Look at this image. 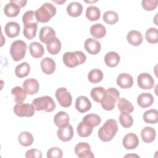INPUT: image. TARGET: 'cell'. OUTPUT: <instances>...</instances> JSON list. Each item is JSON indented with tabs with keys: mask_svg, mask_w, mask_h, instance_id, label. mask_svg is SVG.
I'll list each match as a JSON object with an SVG mask.
<instances>
[{
	"mask_svg": "<svg viewBox=\"0 0 158 158\" xmlns=\"http://www.w3.org/2000/svg\"><path fill=\"white\" fill-rule=\"evenodd\" d=\"M118 130L117 121L114 119L107 120L104 125L98 130L99 138L104 141L107 142L113 139Z\"/></svg>",
	"mask_w": 158,
	"mask_h": 158,
	"instance_id": "1",
	"label": "cell"
},
{
	"mask_svg": "<svg viewBox=\"0 0 158 158\" xmlns=\"http://www.w3.org/2000/svg\"><path fill=\"white\" fill-rule=\"evenodd\" d=\"M120 97L119 91L114 88H109L106 92L100 102L102 107L106 110H111L114 109L115 104Z\"/></svg>",
	"mask_w": 158,
	"mask_h": 158,
	"instance_id": "2",
	"label": "cell"
},
{
	"mask_svg": "<svg viewBox=\"0 0 158 158\" xmlns=\"http://www.w3.org/2000/svg\"><path fill=\"white\" fill-rule=\"evenodd\" d=\"M56 14V8L51 3L45 2L35 11V17L38 22H48Z\"/></svg>",
	"mask_w": 158,
	"mask_h": 158,
	"instance_id": "3",
	"label": "cell"
},
{
	"mask_svg": "<svg viewBox=\"0 0 158 158\" xmlns=\"http://www.w3.org/2000/svg\"><path fill=\"white\" fill-rule=\"evenodd\" d=\"M62 59L66 66L70 68H73L84 63L86 59V56L80 51L66 52L63 55Z\"/></svg>",
	"mask_w": 158,
	"mask_h": 158,
	"instance_id": "4",
	"label": "cell"
},
{
	"mask_svg": "<svg viewBox=\"0 0 158 158\" xmlns=\"http://www.w3.org/2000/svg\"><path fill=\"white\" fill-rule=\"evenodd\" d=\"M32 104L36 110H44L47 112L53 111L56 108V104L52 98L49 96L36 98L32 101Z\"/></svg>",
	"mask_w": 158,
	"mask_h": 158,
	"instance_id": "5",
	"label": "cell"
},
{
	"mask_svg": "<svg viewBox=\"0 0 158 158\" xmlns=\"http://www.w3.org/2000/svg\"><path fill=\"white\" fill-rule=\"evenodd\" d=\"M27 46L22 40H16L10 46V54L14 61L22 60L25 56Z\"/></svg>",
	"mask_w": 158,
	"mask_h": 158,
	"instance_id": "6",
	"label": "cell"
},
{
	"mask_svg": "<svg viewBox=\"0 0 158 158\" xmlns=\"http://www.w3.org/2000/svg\"><path fill=\"white\" fill-rule=\"evenodd\" d=\"M35 109L33 104L29 103H19L14 106V112L19 117H30L35 114Z\"/></svg>",
	"mask_w": 158,
	"mask_h": 158,
	"instance_id": "7",
	"label": "cell"
},
{
	"mask_svg": "<svg viewBox=\"0 0 158 158\" xmlns=\"http://www.w3.org/2000/svg\"><path fill=\"white\" fill-rule=\"evenodd\" d=\"M56 98L59 104L64 107L70 106L72 102V97L67 89L64 87L58 88L55 94Z\"/></svg>",
	"mask_w": 158,
	"mask_h": 158,
	"instance_id": "8",
	"label": "cell"
},
{
	"mask_svg": "<svg viewBox=\"0 0 158 158\" xmlns=\"http://www.w3.org/2000/svg\"><path fill=\"white\" fill-rule=\"evenodd\" d=\"M138 86L143 89H151L154 86V80L148 73H141L137 77Z\"/></svg>",
	"mask_w": 158,
	"mask_h": 158,
	"instance_id": "9",
	"label": "cell"
},
{
	"mask_svg": "<svg viewBox=\"0 0 158 158\" xmlns=\"http://www.w3.org/2000/svg\"><path fill=\"white\" fill-rule=\"evenodd\" d=\"M75 152L80 158H93L94 157L91 151L90 146L85 142L79 143L75 146Z\"/></svg>",
	"mask_w": 158,
	"mask_h": 158,
	"instance_id": "10",
	"label": "cell"
},
{
	"mask_svg": "<svg viewBox=\"0 0 158 158\" xmlns=\"http://www.w3.org/2000/svg\"><path fill=\"white\" fill-rule=\"evenodd\" d=\"M55 38L56 32L52 28L44 26L41 28L39 33V38L42 43L47 44Z\"/></svg>",
	"mask_w": 158,
	"mask_h": 158,
	"instance_id": "11",
	"label": "cell"
},
{
	"mask_svg": "<svg viewBox=\"0 0 158 158\" xmlns=\"http://www.w3.org/2000/svg\"><path fill=\"white\" fill-rule=\"evenodd\" d=\"M57 135L59 139L62 141H69L73 136V130L71 125L68 124L66 126L59 128Z\"/></svg>",
	"mask_w": 158,
	"mask_h": 158,
	"instance_id": "12",
	"label": "cell"
},
{
	"mask_svg": "<svg viewBox=\"0 0 158 158\" xmlns=\"http://www.w3.org/2000/svg\"><path fill=\"white\" fill-rule=\"evenodd\" d=\"M122 144L126 149H133L138 146L139 139L135 133H129L123 137Z\"/></svg>",
	"mask_w": 158,
	"mask_h": 158,
	"instance_id": "13",
	"label": "cell"
},
{
	"mask_svg": "<svg viewBox=\"0 0 158 158\" xmlns=\"http://www.w3.org/2000/svg\"><path fill=\"white\" fill-rule=\"evenodd\" d=\"M84 46L86 51L89 54L93 55L99 53L101 48V43L98 40L91 38H87L85 40Z\"/></svg>",
	"mask_w": 158,
	"mask_h": 158,
	"instance_id": "14",
	"label": "cell"
},
{
	"mask_svg": "<svg viewBox=\"0 0 158 158\" xmlns=\"http://www.w3.org/2000/svg\"><path fill=\"white\" fill-rule=\"evenodd\" d=\"M91 103L88 98L85 96H78L75 101V108L80 113H84L90 110Z\"/></svg>",
	"mask_w": 158,
	"mask_h": 158,
	"instance_id": "15",
	"label": "cell"
},
{
	"mask_svg": "<svg viewBox=\"0 0 158 158\" xmlns=\"http://www.w3.org/2000/svg\"><path fill=\"white\" fill-rule=\"evenodd\" d=\"M23 88L28 94L33 95L38 93L40 85L35 78H28L23 81Z\"/></svg>",
	"mask_w": 158,
	"mask_h": 158,
	"instance_id": "16",
	"label": "cell"
},
{
	"mask_svg": "<svg viewBox=\"0 0 158 158\" xmlns=\"http://www.w3.org/2000/svg\"><path fill=\"white\" fill-rule=\"evenodd\" d=\"M117 84L122 88H129L133 84V77L127 73H122L117 78Z\"/></svg>",
	"mask_w": 158,
	"mask_h": 158,
	"instance_id": "17",
	"label": "cell"
},
{
	"mask_svg": "<svg viewBox=\"0 0 158 158\" xmlns=\"http://www.w3.org/2000/svg\"><path fill=\"white\" fill-rule=\"evenodd\" d=\"M40 65L43 72L47 75L52 74L56 69V63L54 60L52 58L48 57L41 60Z\"/></svg>",
	"mask_w": 158,
	"mask_h": 158,
	"instance_id": "18",
	"label": "cell"
},
{
	"mask_svg": "<svg viewBox=\"0 0 158 158\" xmlns=\"http://www.w3.org/2000/svg\"><path fill=\"white\" fill-rule=\"evenodd\" d=\"M6 35L9 38L17 36L20 31V25L16 22H9L4 27Z\"/></svg>",
	"mask_w": 158,
	"mask_h": 158,
	"instance_id": "19",
	"label": "cell"
},
{
	"mask_svg": "<svg viewBox=\"0 0 158 158\" xmlns=\"http://www.w3.org/2000/svg\"><path fill=\"white\" fill-rule=\"evenodd\" d=\"M154 102V97L151 93H143L140 94L137 98L138 104L142 108L150 107Z\"/></svg>",
	"mask_w": 158,
	"mask_h": 158,
	"instance_id": "20",
	"label": "cell"
},
{
	"mask_svg": "<svg viewBox=\"0 0 158 158\" xmlns=\"http://www.w3.org/2000/svg\"><path fill=\"white\" fill-rule=\"evenodd\" d=\"M127 40L130 44L137 46L142 43L143 37L139 31L136 30H131L127 34Z\"/></svg>",
	"mask_w": 158,
	"mask_h": 158,
	"instance_id": "21",
	"label": "cell"
},
{
	"mask_svg": "<svg viewBox=\"0 0 158 158\" xmlns=\"http://www.w3.org/2000/svg\"><path fill=\"white\" fill-rule=\"evenodd\" d=\"M156 135L155 129L151 127H146L141 131V136L144 143H149L152 142L155 139Z\"/></svg>",
	"mask_w": 158,
	"mask_h": 158,
	"instance_id": "22",
	"label": "cell"
},
{
	"mask_svg": "<svg viewBox=\"0 0 158 158\" xmlns=\"http://www.w3.org/2000/svg\"><path fill=\"white\" fill-rule=\"evenodd\" d=\"M20 11V7L15 3L10 1V2L6 4L4 8V12L5 15L9 17H14L18 15Z\"/></svg>",
	"mask_w": 158,
	"mask_h": 158,
	"instance_id": "23",
	"label": "cell"
},
{
	"mask_svg": "<svg viewBox=\"0 0 158 158\" xmlns=\"http://www.w3.org/2000/svg\"><path fill=\"white\" fill-rule=\"evenodd\" d=\"M67 12L71 17H78L83 12V6L78 2H72L67 6Z\"/></svg>",
	"mask_w": 158,
	"mask_h": 158,
	"instance_id": "24",
	"label": "cell"
},
{
	"mask_svg": "<svg viewBox=\"0 0 158 158\" xmlns=\"http://www.w3.org/2000/svg\"><path fill=\"white\" fill-rule=\"evenodd\" d=\"M38 27V22H33L24 24L23 35L28 40H31L35 37Z\"/></svg>",
	"mask_w": 158,
	"mask_h": 158,
	"instance_id": "25",
	"label": "cell"
},
{
	"mask_svg": "<svg viewBox=\"0 0 158 158\" xmlns=\"http://www.w3.org/2000/svg\"><path fill=\"white\" fill-rule=\"evenodd\" d=\"M29 51L32 57L35 58H40L43 57L44 53V49L41 44L38 42H32L29 45Z\"/></svg>",
	"mask_w": 158,
	"mask_h": 158,
	"instance_id": "26",
	"label": "cell"
},
{
	"mask_svg": "<svg viewBox=\"0 0 158 158\" xmlns=\"http://www.w3.org/2000/svg\"><path fill=\"white\" fill-rule=\"evenodd\" d=\"M120 60V56L114 51L107 52L104 56V62L106 64L110 67H116Z\"/></svg>",
	"mask_w": 158,
	"mask_h": 158,
	"instance_id": "27",
	"label": "cell"
},
{
	"mask_svg": "<svg viewBox=\"0 0 158 158\" xmlns=\"http://www.w3.org/2000/svg\"><path fill=\"white\" fill-rule=\"evenodd\" d=\"M69 116L64 111L57 112L54 117V122L55 125L59 128L66 126L69 123Z\"/></svg>",
	"mask_w": 158,
	"mask_h": 158,
	"instance_id": "28",
	"label": "cell"
},
{
	"mask_svg": "<svg viewBox=\"0 0 158 158\" xmlns=\"http://www.w3.org/2000/svg\"><path fill=\"white\" fill-rule=\"evenodd\" d=\"M11 94L14 98V101L17 103H22L26 99L27 92L20 86H15L11 90Z\"/></svg>",
	"mask_w": 158,
	"mask_h": 158,
	"instance_id": "29",
	"label": "cell"
},
{
	"mask_svg": "<svg viewBox=\"0 0 158 158\" xmlns=\"http://www.w3.org/2000/svg\"><path fill=\"white\" fill-rule=\"evenodd\" d=\"M101 122V117L94 114H89L85 115L82 120V122L85 125L93 128L98 126Z\"/></svg>",
	"mask_w": 158,
	"mask_h": 158,
	"instance_id": "30",
	"label": "cell"
},
{
	"mask_svg": "<svg viewBox=\"0 0 158 158\" xmlns=\"http://www.w3.org/2000/svg\"><path fill=\"white\" fill-rule=\"evenodd\" d=\"M91 35L96 38H102L106 34V29L101 23H96L90 28Z\"/></svg>",
	"mask_w": 158,
	"mask_h": 158,
	"instance_id": "31",
	"label": "cell"
},
{
	"mask_svg": "<svg viewBox=\"0 0 158 158\" xmlns=\"http://www.w3.org/2000/svg\"><path fill=\"white\" fill-rule=\"evenodd\" d=\"M117 106L121 113L130 114L134 110L133 104L125 98H119L117 101Z\"/></svg>",
	"mask_w": 158,
	"mask_h": 158,
	"instance_id": "32",
	"label": "cell"
},
{
	"mask_svg": "<svg viewBox=\"0 0 158 158\" xmlns=\"http://www.w3.org/2000/svg\"><path fill=\"white\" fill-rule=\"evenodd\" d=\"M61 47H62L61 42L56 37L46 44V48H47L48 51L51 54H52V55H56L58 54L61 49Z\"/></svg>",
	"mask_w": 158,
	"mask_h": 158,
	"instance_id": "33",
	"label": "cell"
},
{
	"mask_svg": "<svg viewBox=\"0 0 158 158\" xmlns=\"http://www.w3.org/2000/svg\"><path fill=\"white\" fill-rule=\"evenodd\" d=\"M143 120L147 123H156L158 121V111L156 109L145 111L143 114Z\"/></svg>",
	"mask_w": 158,
	"mask_h": 158,
	"instance_id": "34",
	"label": "cell"
},
{
	"mask_svg": "<svg viewBox=\"0 0 158 158\" xmlns=\"http://www.w3.org/2000/svg\"><path fill=\"white\" fill-rule=\"evenodd\" d=\"M86 17L90 21L97 20L101 17V11L96 6H90L86 10Z\"/></svg>",
	"mask_w": 158,
	"mask_h": 158,
	"instance_id": "35",
	"label": "cell"
},
{
	"mask_svg": "<svg viewBox=\"0 0 158 158\" xmlns=\"http://www.w3.org/2000/svg\"><path fill=\"white\" fill-rule=\"evenodd\" d=\"M30 71V66L27 62H22L18 65L15 69V73L17 77L23 78L28 75Z\"/></svg>",
	"mask_w": 158,
	"mask_h": 158,
	"instance_id": "36",
	"label": "cell"
},
{
	"mask_svg": "<svg viewBox=\"0 0 158 158\" xmlns=\"http://www.w3.org/2000/svg\"><path fill=\"white\" fill-rule=\"evenodd\" d=\"M19 142L23 146H29L33 143V136L28 131H23L19 135Z\"/></svg>",
	"mask_w": 158,
	"mask_h": 158,
	"instance_id": "37",
	"label": "cell"
},
{
	"mask_svg": "<svg viewBox=\"0 0 158 158\" xmlns=\"http://www.w3.org/2000/svg\"><path fill=\"white\" fill-rule=\"evenodd\" d=\"M102 78L103 73L100 69H94L91 70L88 75V80L93 83H99L102 80Z\"/></svg>",
	"mask_w": 158,
	"mask_h": 158,
	"instance_id": "38",
	"label": "cell"
},
{
	"mask_svg": "<svg viewBox=\"0 0 158 158\" xmlns=\"http://www.w3.org/2000/svg\"><path fill=\"white\" fill-rule=\"evenodd\" d=\"M145 37L147 41L151 44H155L158 42V32L156 28H148L145 33Z\"/></svg>",
	"mask_w": 158,
	"mask_h": 158,
	"instance_id": "39",
	"label": "cell"
},
{
	"mask_svg": "<svg viewBox=\"0 0 158 158\" xmlns=\"http://www.w3.org/2000/svg\"><path fill=\"white\" fill-rule=\"evenodd\" d=\"M77 131L78 135L83 138H86L91 135L93 131V128L85 125L82 122H80L77 126Z\"/></svg>",
	"mask_w": 158,
	"mask_h": 158,
	"instance_id": "40",
	"label": "cell"
},
{
	"mask_svg": "<svg viewBox=\"0 0 158 158\" xmlns=\"http://www.w3.org/2000/svg\"><path fill=\"white\" fill-rule=\"evenodd\" d=\"M103 20L107 24L114 25L118 22V15L114 10L106 11L103 14Z\"/></svg>",
	"mask_w": 158,
	"mask_h": 158,
	"instance_id": "41",
	"label": "cell"
},
{
	"mask_svg": "<svg viewBox=\"0 0 158 158\" xmlns=\"http://www.w3.org/2000/svg\"><path fill=\"white\" fill-rule=\"evenodd\" d=\"M119 122L123 127L129 128L133 123V118L129 114L121 113L119 115Z\"/></svg>",
	"mask_w": 158,
	"mask_h": 158,
	"instance_id": "42",
	"label": "cell"
},
{
	"mask_svg": "<svg viewBox=\"0 0 158 158\" xmlns=\"http://www.w3.org/2000/svg\"><path fill=\"white\" fill-rule=\"evenodd\" d=\"M106 92V89L101 86L96 87L91 89V96L93 99L96 102H100L104 93Z\"/></svg>",
	"mask_w": 158,
	"mask_h": 158,
	"instance_id": "43",
	"label": "cell"
},
{
	"mask_svg": "<svg viewBox=\"0 0 158 158\" xmlns=\"http://www.w3.org/2000/svg\"><path fill=\"white\" fill-rule=\"evenodd\" d=\"M22 21L23 24L38 22L35 17V12L33 10H28L25 12L22 17Z\"/></svg>",
	"mask_w": 158,
	"mask_h": 158,
	"instance_id": "44",
	"label": "cell"
},
{
	"mask_svg": "<svg viewBox=\"0 0 158 158\" xmlns=\"http://www.w3.org/2000/svg\"><path fill=\"white\" fill-rule=\"evenodd\" d=\"M158 4L157 0H143L141 1V5L143 9L148 11L154 10Z\"/></svg>",
	"mask_w": 158,
	"mask_h": 158,
	"instance_id": "45",
	"label": "cell"
},
{
	"mask_svg": "<svg viewBox=\"0 0 158 158\" xmlns=\"http://www.w3.org/2000/svg\"><path fill=\"white\" fill-rule=\"evenodd\" d=\"M63 152L61 149L57 147H52L48 149L47 152L48 158H61Z\"/></svg>",
	"mask_w": 158,
	"mask_h": 158,
	"instance_id": "46",
	"label": "cell"
},
{
	"mask_svg": "<svg viewBox=\"0 0 158 158\" xmlns=\"http://www.w3.org/2000/svg\"><path fill=\"white\" fill-rule=\"evenodd\" d=\"M27 158H41L42 157L41 152L36 149H31L28 150L25 153Z\"/></svg>",
	"mask_w": 158,
	"mask_h": 158,
	"instance_id": "47",
	"label": "cell"
},
{
	"mask_svg": "<svg viewBox=\"0 0 158 158\" xmlns=\"http://www.w3.org/2000/svg\"><path fill=\"white\" fill-rule=\"evenodd\" d=\"M12 1L17 4L20 8L24 7L27 2L26 0H12Z\"/></svg>",
	"mask_w": 158,
	"mask_h": 158,
	"instance_id": "48",
	"label": "cell"
}]
</instances>
